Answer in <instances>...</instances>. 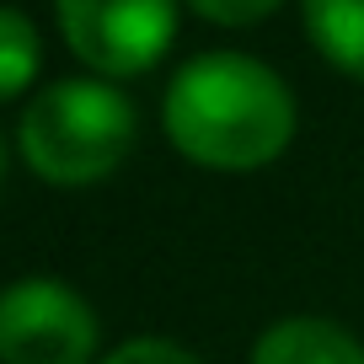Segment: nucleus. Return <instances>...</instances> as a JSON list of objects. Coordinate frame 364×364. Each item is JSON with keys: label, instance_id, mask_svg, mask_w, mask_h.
<instances>
[{"label": "nucleus", "instance_id": "nucleus-1", "mask_svg": "<svg viewBox=\"0 0 364 364\" xmlns=\"http://www.w3.org/2000/svg\"><path fill=\"white\" fill-rule=\"evenodd\" d=\"M161 118L182 156L215 171H257L295 139V97L252 54L188 59L166 86Z\"/></svg>", "mask_w": 364, "mask_h": 364}, {"label": "nucleus", "instance_id": "nucleus-2", "mask_svg": "<svg viewBox=\"0 0 364 364\" xmlns=\"http://www.w3.org/2000/svg\"><path fill=\"white\" fill-rule=\"evenodd\" d=\"M16 145L43 182H102L134 145V102L107 80H54L22 113Z\"/></svg>", "mask_w": 364, "mask_h": 364}, {"label": "nucleus", "instance_id": "nucleus-3", "mask_svg": "<svg viewBox=\"0 0 364 364\" xmlns=\"http://www.w3.org/2000/svg\"><path fill=\"white\" fill-rule=\"evenodd\" d=\"M70 54L97 75H145L177 33V0H54Z\"/></svg>", "mask_w": 364, "mask_h": 364}, {"label": "nucleus", "instance_id": "nucleus-4", "mask_svg": "<svg viewBox=\"0 0 364 364\" xmlns=\"http://www.w3.org/2000/svg\"><path fill=\"white\" fill-rule=\"evenodd\" d=\"M97 353V311L59 279H16L0 289V364H86Z\"/></svg>", "mask_w": 364, "mask_h": 364}, {"label": "nucleus", "instance_id": "nucleus-5", "mask_svg": "<svg viewBox=\"0 0 364 364\" xmlns=\"http://www.w3.org/2000/svg\"><path fill=\"white\" fill-rule=\"evenodd\" d=\"M252 364H364V343L321 316L273 321L252 348Z\"/></svg>", "mask_w": 364, "mask_h": 364}, {"label": "nucleus", "instance_id": "nucleus-6", "mask_svg": "<svg viewBox=\"0 0 364 364\" xmlns=\"http://www.w3.org/2000/svg\"><path fill=\"white\" fill-rule=\"evenodd\" d=\"M306 33L327 65L364 80V0H300Z\"/></svg>", "mask_w": 364, "mask_h": 364}, {"label": "nucleus", "instance_id": "nucleus-7", "mask_svg": "<svg viewBox=\"0 0 364 364\" xmlns=\"http://www.w3.org/2000/svg\"><path fill=\"white\" fill-rule=\"evenodd\" d=\"M38 59H43L38 27L27 22L16 6H0V102L16 97V91L38 75Z\"/></svg>", "mask_w": 364, "mask_h": 364}, {"label": "nucleus", "instance_id": "nucleus-8", "mask_svg": "<svg viewBox=\"0 0 364 364\" xmlns=\"http://www.w3.org/2000/svg\"><path fill=\"white\" fill-rule=\"evenodd\" d=\"M198 16H209V22H220V27H252V22H262V16H273L284 0H188Z\"/></svg>", "mask_w": 364, "mask_h": 364}, {"label": "nucleus", "instance_id": "nucleus-9", "mask_svg": "<svg viewBox=\"0 0 364 364\" xmlns=\"http://www.w3.org/2000/svg\"><path fill=\"white\" fill-rule=\"evenodd\" d=\"M102 364H198V359L188 348H177V343H166V338H129Z\"/></svg>", "mask_w": 364, "mask_h": 364}, {"label": "nucleus", "instance_id": "nucleus-10", "mask_svg": "<svg viewBox=\"0 0 364 364\" xmlns=\"http://www.w3.org/2000/svg\"><path fill=\"white\" fill-rule=\"evenodd\" d=\"M0 177H6V145H0Z\"/></svg>", "mask_w": 364, "mask_h": 364}]
</instances>
